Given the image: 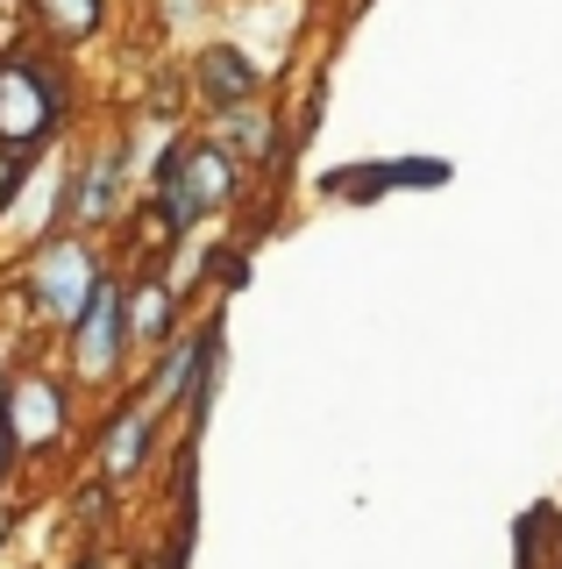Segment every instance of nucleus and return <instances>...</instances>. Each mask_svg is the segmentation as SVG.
<instances>
[{"mask_svg": "<svg viewBox=\"0 0 562 569\" xmlns=\"http://www.w3.org/2000/svg\"><path fill=\"white\" fill-rule=\"evenodd\" d=\"M0 8H22V0H0Z\"/></svg>", "mask_w": 562, "mask_h": 569, "instance_id": "20", "label": "nucleus"}, {"mask_svg": "<svg viewBox=\"0 0 562 569\" xmlns=\"http://www.w3.org/2000/svg\"><path fill=\"white\" fill-rule=\"evenodd\" d=\"M72 569H121V562H114V556H108V548H100V541H86L79 556H72Z\"/></svg>", "mask_w": 562, "mask_h": 569, "instance_id": "18", "label": "nucleus"}, {"mask_svg": "<svg viewBox=\"0 0 562 569\" xmlns=\"http://www.w3.org/2000/svg\"><path fill=\"white\" fill-rule=\"evenodd\" d=\"M157 456H164V413L129 391V399H114L108 413H100L93 441H86V477L129 491V485H143L157 470Z\"/></svg>", "mask_w": 562, "mask_h": 569, "instance_id": "6", "label": "nucleus"}, {"mask_svg": "<svg viewBox=\"0 0 562 569\" xmlns=\"http://www.w3.org/2000/svg\"><path fill=\"white\" fill-rule=\"evenodd\" d=\"M0 378H8V363H0Z\"/></svg>", "mask_w": 562, "mask_h": 569, "instance_id": "21", "label": "nucleus"}, {"mask_svg": "<svg viewBox=\"0 0 562 569\" xmlns=\"http://www.w3.org/2000/svg\"><path fill=\"white\" fill-rule=\"evenodd\" d=\"M455 164L449 157H392V164H349L321 178V200H349V207H371L384 192H434L449 186Z\"/></svg>", "mask_w": 562, "mask_h": 569, "instance_id": "7", "label": "nucleus"}, {"mask_svg": "<svg viewBox=\"0 0 562 569\" xmlns=\"http://www.w3.org/2000/svg\"><path fill=\"white\" fill-rule=\"evenodd\" d=\"M192 363H200V320H192V328H179V335H171L164 349L150 356V370H143V385H136V399H143V406H157V413L171 420V413L185 406Z\"/></svg>", "mask_w": 562, "mask_h": 569, "instance_id": "11", "label": "nucleus"}, {"mask_svg": "<svg viewBox=\"0 0 562 569\" xmlns=\"http://www.w3.org/2000/svg\"><path fill=\"white\" fill-rule=\"evenodd\" d=\"M562 562V506H526L513 520V569H555Z\"/></svg>", "mask_w": 562, "mask_h": 569, "instance_id": "14", "label": "nucleus"}, {"mask_svg": "<svg viewBox=\"0 0 562 569\" xmlns=\"http://www.w3.org/2000/svg\"><path fill=\"white\" fill-rule=\"evenodd\" d=\"M263 93V71L250 50L235 43H207L200 58H192V100L207 107V114H235V107H250Z\"/></svg>", "mask_w": 562, "mask_h": 569, "instance_id": "8", "label": "nucleus"}, {"mask_svg": "<svg viewBox=\"0 0 562 569\" xmlns=\"http://www.w3.org/2000/svg\"><path fill=\"white\" fill-rule=\"evenodd\" d=\"M114 506H121V491L100 485V477H86V485L72 491V520H79V533H108V527H114Z\"/></svg>", "mask_w": 562, "mask_h": 569, "instance_id": "15", "label": "nucleus"}, {"mask_svg": "<svg viewBox=\"0 0 562 569\" xmlns=\"http://www.w3.org/2000/svg\"><path fill=\"white\" fill-rule=\"evenodd\" d=\"M221 370H228V328H221V313H207V320H200V363H192V385H185V406H179V420H185L179 441H200V435H207V413H214Z\"/></svg>", "mask_w": 562, "mask_h": 569, "instance_id": "12", "label": "nucleus"}, {"mask_svg": "<svg viewBox=\"0 0 562 569\" xmlns=\"http://www.w3.org/2000/svg\"><path fill=\"white\" fill-rule=\"evenodd\" d=\"M108 249H100V236H79V228H64V236H43L37 249H29L22 263H14V299L29 307V320H37L43 335H64L72 320L93 307L100 278H108Z\"/></svg>", "mask_w": 562, "mask_h": 569, "instance_id": "2", "label": "nucleus"}, {"mask_svg": "<svg viewBox=\"0 0 562 569\" xmlns=\"http://www.w3.org/2000/svg\"><path fill=\"white\" fill-rule=\"evenodd\" d=\"M214 142L242 171H257V164H271V157L285 150V129H278V114H263L250 100V107H235V114H214Z\"/></svg>", "mask_w": 562, "mask_h": 569, "instance_id": "13", "label": "nucleus"}, {"mask_svg": "<svg viewBox=\"0 0 562 569\" xmlns=\"http://www.w3.org/2000/svg\"><path fill=\"white\" fill-rule=\"evenodd\" d=\"M8 485H14V462H8V449H0V498H8Z\"/></svg>", "mask_w": 562, "mask_h": 569, "instance_id": "19", "label": "nucleus"}, {"mask_svg": "<svg viewBox=\"0 0 562 569\" xmlns=\"http://www.w3.org/2000/svg\"><path fill=\"white\" fill-rule=\"evenodd\" d=\"M179 328H185V284H171L164 271H129V342H136V356H157Z\"/></svg>", "mask_w": 562, "mask_h": 569, "instance_id": "9", "label": "nucleus"}, {"mask_svg": "<svg viewBox=\"0 0 562 569\" xmlns=\"http://www.w3.org/2000/svg\"><path fill=\"white\" fill-rule=\"evenodd\" d=\"M108 14H114L108 0H22V22L37 29V43L43 50H64V58L93 43V36L108 29Z\"/></svg>", "mask_w": 562, "mask_h": 569, "instance_id": "10", "label": "nucleus"}, {"mask_svg": "<svg viewBox=\"0 0 562 569\" xmlns=\"http://www.w3.org/2000/svg\"><path fill=\"white\" fill-rule=\"evenodd\" d=\"M192 533H200V512H179V520H171V541L157 548L143 569H192Z\"/></svg>", "mask_w": 562, "mask_h": 569, "instance_id": "16", "label": "nucleus"}, {"mask_svg": "<svg viewBox=\"0 0 562 569\" xmlns=\"http://www.w3.org/2000/svg\"><path fill=\"white\" fill-rule=\"evenodd\" d=\"M555 569H562V562H555Z\"/></svg>", "mask_w": 562, "mask_h": 569, "instance_id": "22", "label": "nucleus"}, {"mask_svg": "<svg viewBox=\"0 0 562 569\" xmlns=\"http://www.w3.org/2000/svg\"><path fill=\"white\" fill-rule=\"evenodd\" d=\"M129 363H136V342H129V271H108L100 292H93V307L58 335V370L72 378V391H86V399H108V391H121Z\"/></svg>", "mask_w": 562, "mask_h": 569, "instance_id": "4", "label": "nucleus"}, {"mask_svg": "<svg viewBox=\"0 0 562 569\" xmlns=\"http://www.w3.org/2000/svg\"><path fill=\"white\" fill-rule=\"evenodd\" d=\"M72 114H79V86L64 71V50L0 43V150L43 157L72 129Z\"/></svg>", "mask_w": 562, "mask_h": 569, "instance_id": "1", "label": "nucleus"}, {"mask_svg": "<svg viewBox=\"0 0 562 569\" xmlns=\"http://www.w3.org/2000/svg\"><path fill=\"white\" fill-rule=\"evenodd\" d=\"M72 427H79V391L58 363H37V356H29V363H8V378H0V449H8L14 477H22L29 462L64 456Z\"/></svg>", "mask_w": 562, "mask_h": 569, "instance_id": "3", "label": "nucleus"}, {"mask_svg": "<svg viewBox=\"0 0 562 569\" xmlns=\"http://www.w3.org/2000/svg\"><path fill=\"white\" fill-rule=\"evenodd\" d=\"M29 178H37V157H14V150H0V221L14 213V200L29 192Z\"/></svg>", "mask_w": 562, "mask_h": 569, "instance_id": "17", "label": "nucleus"}, {"mask_svg": "<svg viewBox=\"0 0 562 569\" xmlns=\"http://www.w3.org/2000/svg\"><path fill=\"white\" fill-rule=\"evenodd\" d=\"M129 192H136L129 136H100L72 157V171H58V221L79 228V236H108L129 213Z\"/></svg>", "mask_w": 562, "mask_h": 569, "instance_id": "5", "label": "nucleus"}]
</instances>
